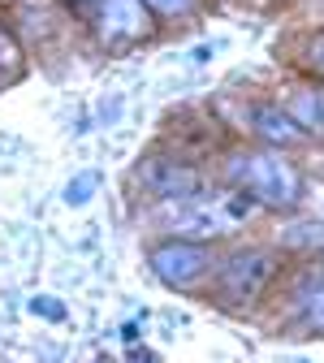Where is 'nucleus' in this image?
<instances>
[{
  "mask_svg": "<svg viewBox=\"0 0 324 363\" xmlns=\"http://www.w3.org/2000/svg\"><path fill=\"white\" fill-rule=\"evenodd\" d=\"M251 203L247 199H234V195H216V199H186V203H177V208H164V225L173 234L181 238H216L225 230H234L238 220H247Z\"/></svg>",
  "mask_w": 324,
  "mask_h": 363,
  "instance_id": "nucleus-2",
  "label": "nucleus"
},
{
  "mask_svg": "<svg viewBox=\"0 0 324 363\" xmlns=\"http://www.w3.org/2000/svg\"><path fill=\"white\" fill-rule=\"evenodd\" d=\"M229 173H234L242 186L268 208H290L303 195L298 169L286 156H276V152H242L238 160H229Z\"/></svg>",
  "mask_w": 324,
  "mask_h": 363,
  "instance_id": "nucleus-1",
  "label": "nucleus"
},
{
  "mask_svg": "<svg viewBox=\"0 0 324 363\" xmlns=\"http://www.w3.org/2000/svg\"><path fill=\"white\" fill-rule=\"evenodd\" d=\"M147 182L156 195H181V199H195L203 191V182L191 169H177V164H147Z\"/></svg>",
  "mask_w": 324,
  "mask_h": 363,
  "instance_id": "nucleus-6",
  "label": "nucleus"
},
{
  "mask_svg": "<svg viewBox=\"0 0 324 363\" xmlns=\"http://www.w3.org/2000/svg\"><path fill=\"white\" fill-rule=\"evenodd\" d=\"M255 130L264 134L268 143H276V147L303 139V125H298L290 113H281V108H259V113H255Z\"/></svg>",
  "mask_w": 324,
  "mask_h": 363,
  "instance_id": "nucleus-7",
  "label": "nucleus"
},
{
  "mask_svg": "<svg viewBox=\"0 0 324 363\" xmlns=\"http://www.w3.org/2000/svg\"><path fill=\"white\" fill-rule=\"evenodd\" d=\"M147 9H156L160 18H181V13H191L195 9V0H143Z\"/></svg>",
  "mask_w": 324,
  "mask_h": 363,
  "instance_id": "nucleus-11",
  "label": "nucleus"
},
{
  "mask_svg": "<svg viewBox=\"0 0 324 363\" xmlns=\"http://www.w3.org/2000/svg\"><path fill=\"white\" fill-rule=\"evenodd\" d=\"M96 186H100V173H96V169H91V173H78V177L69 182V191H65V203H74V208L86 203Z\"/></svg>",
  "mask_w": 324,
  "mask_h": 363,
  "instance_id": "nucleus-9",
  "label": "nucleus"
},
{
  "mask_svg": "<svg viewBox=\"0 0 324 363\" xmlns=\"http://www.w3.org/2000/svg\"><path fill=\"white\" fill-rule=\"evenodd\" d=\"M152 268H156V277L169 281V286H195L203 277V268H208V251L199 242L177 238V242H164L152 255Z\"/></svg>",
  "mask_w": 324,
  "mask_h": 363,
  "instance_id": "nucleus-4",
  "label": "nucleus"
},
{
  "mask_svg": "<svg viewBox=\"0 0 324 363\" xmlns=\"http://www.w3.org/2000/svg\"><path fill=\"white\" fill-rule=\"evenodd\" d=\"M303 311L311 315L315 325H324V277H320V281H311V286L303 290Z\"/></svg>",
  "mask_w": 324,
  "mask_h": 363,
  "instance_id": "nucleus-10",
  "label": "nucleus"
},
{
  "mask_svg": "<svg viewBox=\"0 0 324 363\" xmlns=\"http://www.w3.org/2000/svg\"><path fill=\"white\" fill-rule=\"evenodd\" d=\"M30 307H35V311H43V315H57V320H65V307H61V303H48V298H35Z\"/></svg>",
  "mask_w": 324,
  "mask_h": 363,
  "instance_id": "nucleus-13",
  "label": "nucleus"
},
{
  "mask_svg": "<svg viewBox=\"0 0 324 363\" xmlns=\"http://www.w3.org/2000/svg\"><path fill=\"white\" fill-rule=\"evenodd\" d=\"M268 272H272V264H268L264 251H238V255H229L225 268H220V294L229 303H251L264 290Z\"/></svg>",
  "mask_w": 324,
  "mask_h": 363,
  "instance_id": "nucleus-3",
  "label": "nucleus"
},
{
  "mask_svg": "<svg viewBox=\"0 0 324 363\" xmlns=\"http://www.w3.org/2000/svg\"><path fill=\"white\" fill-rule=\"evenodd\" d=\"M311 61L324 69V35H320V39H311Z\"/></svg>",
  "mask_w": 324,
  "mask_h": 363,
  "instance_id": "nucleus-14",
  "label": "nucleus"
},
{
  "mask_svg": "<svg viewBox=\"0 0 324 363\" xmlns=\"http://www.w3.org/2000/svg\"><path fill=\"white\" fill-rule=\"evenodd\" d=\"M286 242H324V230H315V225H311V230H307V225H298V230L286 234Z\"/></svg>",
  "mask_w": 324,
  "mask_h": 363,
  "instance_id": "nucleus-12",
  "label": "nucleus"
},
{
  "mask_svg": "<svg viewBox=\"0 0 324 363\" xmlns=\"http://www.w3.org/2000/svg\"><path fill=\"white\" fill-rule=\"evenodd\" d=\"M303 130H315L324 134V91H294L290 96V108H286Z\"/></svg>",
  "mask_w": 324,
  "mask_h": 363,
  "instance_id": "nucleus-8",
  "label": "nucleus"
},
{
  "mask_svg": "<svg viewBox=\"0 0 324 363\" xmlns=\"http://www.w3.org/2000/svg\"><path fill=\"white\" fill-rule=\"evenodd\" d=\"M147 30V9L143 0H100V35L108 43L134 39Z\"/></svg>",
  "mask_w": 324,
  "mask_h": 363,
  "instance_id": "nucleus-5",
  "label": "nucleus"
}]
</instances>
